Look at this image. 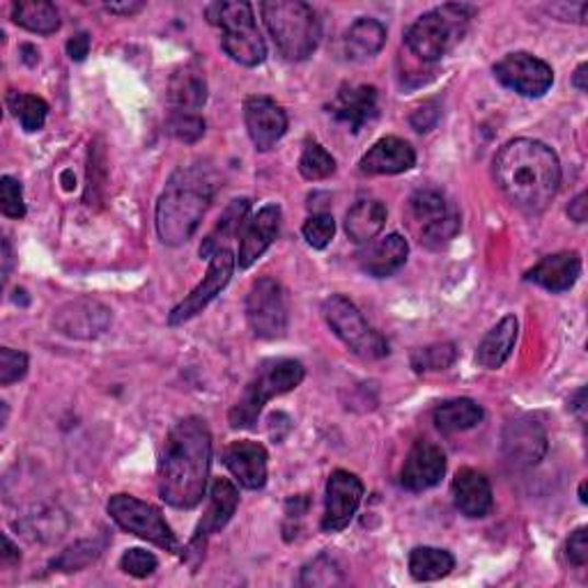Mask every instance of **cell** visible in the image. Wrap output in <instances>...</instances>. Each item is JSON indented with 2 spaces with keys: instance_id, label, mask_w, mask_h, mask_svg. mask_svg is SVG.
<instances>
[{
  "instance_id": "1",
  "label": "cell",
  "mask_w": 588,
  "mask_h": 588,
  "mask_svg": "<svg viewBox=\"0 0 588 588\" xmlns=\"http://www.w3.org/2000/svg\"><path fill=\"white\" fill-rule=\"evenodd\" d=\"M212 464V434L199 416L170 428L159 460V497L173 508L191 510L203 501Z\"/></svg>"
},
{
  "instance_id": "2",
  "label": "cell",
  "mask_w": 588,
  "mask_h": 588,
  "mask_svg": "<svg viewBox=\"0 0 588 588\" xmlns=\"http://www.w3.org/2000/svg\"><path fill=\"white\" fill-rule=\"evenodd\" d=\"M495 180L514 207L527 214H541L558 193L561 163L545 143L514 138L495 157Z\"/></svg>"
},
{
  "instance_id": "3",
  "label": "cell",
  "mask_w": 588,
  "mask_h": 588,
  "mask_svg": "<svg viewBox=\"0 0 588 588\" xmlns=\"http://www.w3.org/2000/svg\"><path fill=\"white\" fill-rule=\"evenodd\" d=\"M216 189L214 170L203 163L176 170L157 203V233L166 247H182L193 237Z\"/></svg>"
},
{
  "instance_id": "4",
  "label": "cell",
  "mask_w": 588,
  "mask_h": 588,
  "mask_svg": "<svg viewBox=\"0 0 588 588\" xmlns=\"http://www.w3.org/2000/svg\"><path fill=\"white\" fill-rule=\"evenodd\" d=\"M262 19L281 56L292 63L306 60L320 44L323 23L302 0H269L262 3Z\"/></svg>"
},
{
  "instance_id": "5",
  "label": "cell",
  "mask_w": 588,
  "mask_h": 588,
  "mask_svg": "<svg viewBox=\"0 0 588 588\" xmlns=\"http://www.w3.org/2000/svg\"><path fill=\"white\" fill-rule=\"evenodd\" d=\"M304 365L294 359H269L258 365L253 380L244 388L241 398L233 405L228 421L233 430L256 428L264 405L297 388L304 382Z\"/></svg>"
},
{
  "instance_id": "6",
  "label": "cell",
  "mask_w": 588,
  "mask_h": 588,
  "mask_svg": "<svg viewBox=\"0 0 588 588\" xmlns=\"http://www.w3.org/2000/svg\"><path fill=\"white\" fill-rule=\"evenodd\" d=\"M474 8L449 3L426 12L416 19L405 33V44L409 52L423 60L437 63L467 33Z\"/></svg>"
},
{
  "instance_id": "7",
  "label": "cell",
  "mask_w": 588,
  "mask_h": 588,
  "mask_svg": "<svg viewBox=\"0 0 588 588\" xmlns=\"http://www.w3.org/2000/svg\"><path fill=\"white\" fill-rule=\"evenodd\" d=\"M210 21L224 31L220 46L224 52L244 67H258L267 58L264 39L256 26L251 3L235 0V3H216L207 10Z\"/></svg>"
},
{
  "instance_id": "8",
  "label": "cell",
  "mask_w": 588,
  "mask_h": 588,
  "mask_svg": "<svg viewBox=\"0 0 588 588\" xmlns=\"http://www.w3.org/2000/svg\"><path fill=\"white\" fill-rule=\"evenodd\" d=\"M409 226L430 249L449 244L460 233V214L437 189H419L407 203Z\"/></svg>"
},
{
  "instance_id": "9",
  "label": "cell",
  "mask_w": 588,
  "mask_h": 588,
  "mask_svg": "<svg viewBox=\"0 0 588 588\" xmlns=\"http://www.w3.org/2000/svg\"><path fill=\"white\" fill-rule=\"evenodd\" d=\"M325 320L331 331L346 342V346L363 359H384L388 354V342L384 336L368 325L361 310L342 294H331L323 304Z\"/></svg>"
},
{
  "instance_id": "10",
  "label": "cell",
  "mask_w": 588,
  "mask_h": 588,
  "mask_svg": "<svg viewBox=\"0 0 588 588\" xmlns=\"http://www.w3.org/2000/svg\"><path fill=\"white\" fill-rule=\"evenodd\" d=\"M106 508L120 529H125L127 533L138 535L143 541L152 543L166 552H180V543L173 529L168 527L161 510L155 508L152 504L140 501L132 495H113Z\"/></svg>"
},
{
  "instance_id": "11",
  "label": "cell",
  "mask_w": 588,
  "mask_h": 588,
  "mask_svg": "<svg viewBox=\"0 0 588 588\" xmlns=\"http://www.w3.org/2000/svg\"><path fill=\"white\" fill-rule=\"evenodd\" d=\"M247 320L256 338L276 340L287 331V302L285 292L274 279L253 281L247 294Z\"/></svg>"
},
{
  "instance_id": "12",
  "label": "cell",
  "mask_w": 588,
  "mask_h": 588,
  "mask_svg": "<svg viewBox=\"0 0 588 588\" xmlns=\"http://www.w3.org/2000/svg\"><path fill=\"white\" fill-rule=\"evenodd\" d=\"M235 267H237V258L233 256L230 249L216 251L210 258V267H207V274L203 276V281L195 285L173 310H170L168 325L170 327L184 325V323L191 320V317L203 313L218 297L220 290H224L230 283Z\"/></svg>"
},
{
  "instance_id": "13",
  "label": "cell",
  "mask_w": 588,
  "mask_h": 588,
  "mask_svg": "<svg viewBox=\"0 0 588 588\" xmlns=\"http://www.w3.org/2000/svg\"><path fill=\"white\" fill-rule=\"evenodd\" d=\"M495 77L501 86L522 97H543L554 83L552 67L545 60L524 52L501 58L495 65Z\"/></svg>"
},
{
  "instance_id": "14",
  "label": "cell",
  "mask_w": 588,
  "mask_h": 588,
  "mask_svg": "<svg viewBox=\"0 0 588 588\" xmlns=\"http://www.w3.org/2000/svg\"><path fill=\"white\" fill-rule=\"evenodd\" d=\"M501 449L510 464L520 470L535 467L547 453V432L533 416L508 421L501 434Z\"/></svg>"
},
{
  "instance_id": "15",
  "label": "cell",
  "mask_w": 588,
  "mask_h": 588,
  "mask_svg": "<svg viewBox=\"0 0 588 588\" xmlns=\"http://www.w3.org/2000/svg\"><path fill=\"white\" fill-rule=\"evenodd\" d=\"M363 499V483L359 476L336 470L327 483V501L323 529L327 533H338L348 529Z\"/></svg>"
},
{
  "instance_id": "16",
  "label": "cell",
  "mask_w": 588,
  "mask_h": 588,
  "mask_svg": "<svg viewBox=\"0 0 588 588\" xmlns=\"http://www.w3.org/2000/svg\"><path fill=\"white\" fill-rule=\"evenodd\" d=\"M111 320H113V315L102 302L81 297V299H74L60 306L56 310L54 325L60 333L69 338L90 340V338L102 336L111 327Z\"/></svg>"
},
{
  "instance_id": "17",
  "label": "cell",
  "mask_w": 588,
  "mask_h": 588,
  "mask_svg": "<svg viewBox=\"0 0 588 588\" xmlns=\"http://www.w3.org/2000/svg\"><path fill=\"white\" fill-rule=\"evenodd\" d=\"M244 122L260 152H269L287 132V115L272 97L253 94L244 102Z\"/></svg>"
},
{
  "instance_id": "18",
  "label": "cell",
  "mask_w": 588,
  "mask_h": 588,
  "mask_svg": "<svg viewBox=\"0 0 588 588\" xmlns=\"http://www.w3.org/2000/svg\"><path fill=\"white\" fill-rule=\"evenodd\" d=\"M446 474V455L428 439H419L409 449L400 472V485L409 493H423L434 487Z\"/></svg>"
},
{
  "instance_id": "19",
  "label": "cell",
  "mask_w": 588,
  "mask_h": 588,
  "mask_svg": "<svg viewBox=\"0 0 588 588\" xmlns=\"http://www.w3.org/2000/svg\"><path fill=\"white\" fill-rule=\"evenodd\" d=\"M237 506H239V493L235 483H230L228 478H214L212 489H210V506L203 514V520L199 522V527H195V533L191 538L186 552L201 554L205 550L207 538L230 522Z\"/></svg>"
},
{
  "instance_id": "20",
  "label": "cell",
  "mask_w": 588,
  "mask_h": 588,
  "mask_svg": "<svg viewBox=\"0 0 588 588\" xmlns=\"http://www.w3.org/2000/svg\"><path fill=\"white\" fill-rule=\"evenodd\" d=\"M281 228V207L276 203L264 205L239 235V253L237 264L239 269H249L258 258L272 247L279 237Z\"/></svg>"
},
{
  "instance_id": "21",
  "label": "cell",
  "mask_w": 588,
  "mask_h": 588,
  "mask_svg": "<svg viewBox=\"0 0 588 588\" xmlns=\"http://www.w3.org/2000/svg\"><path fill=\"white\" fill-rule=\"evenodd\" d=\"M329 113L352 134H359L368 122L377 117V90L373 86L340 88L329 106Z\"/></svg>"
},
{
  "instance_id": "22",
  "label": "cell",
  "mask_w": 588,
  "mask_h": 588,
  "mask_svg": "<svg viewBox=\"0 0 588 588\" xmlns=\"http://www.w3.org/2000/svg\"><path fill=\"white\" fill-rule=\"evenodd\" d=\"M414 163H416L414 147L403 138L386 136L380 138L371 150L361 157L359 168L365 176H400L407 173L409 168H414Z\"/></svg>"
},
{
  "instance_id": "23",
  "label": "cell",
  "mask_w": 588,
  "mask_h": 588,
  "mask_svg": "<svg viewBox=\"0 0 588 588\" xmlns=\"http://www.w3.org/2000/svg\"><path fill=\"white\" fill-rule=\"evenodd\" d=\"M451 495H453L455 508L472 520L485 518V514H489V510H493L495 506L493 485H489L483 472L472 470V467H464L455 474L453 485H451Z\"/></svg>"
},
{
  "instance_id": "24",
  "label": "cell",
  "mask_w": 588,
  "mask_h": 588,
  "mask_svg": "<svg viewBox=\"0 0 588 588\" xmlns=\"http://www.w3.org/2000/svg\"><path fill=\"white\" fill-rule=\"evenodd\" d=\"M226 467L235 480L247 489H260L267 483V451L258 441H233L226 449Z\"/></svg>"
},
{
  "instance_id": "25",
  "label": "cell",
  "mask_w": 588,
  "mask_h": 588,
  "mask_svg": "<svg viewBox=\"0 0 588 588\" xmlns=\"http://www.w3.org/2000/svg\"><path fill=\"white\" fill-rule=\"evenodd\" d=\"M579 274H581L579 253L563 251L543 258L533 269H529L524 279L550 292H566L577 283Z\"/></svg>"
},
{
  "instance_id": "26",
  "label": "cell",
  "mask_w": 588,
  "mask_h": 588,
  "mask_svg": "<svg viewBox=\"0 0 588 588\" xmlns=\"http://www.w3.org/2000/svg\"><path fill=\"white\" fill-rule=\"evenodd\" d=\"M407 256H409L407 239L394 233L371 244V247L361 253V269L368 276L386 279L398 272V269L407 262Z\"/></svg>"
},
{
  "instance_id": "27",
  "label": "cell",
  "mask_w": 588,
  "mask_h": 588,
  "mask_svg": "<svg viewBox=\"0 0 588 588\" xmlns=\"http://www.w3.org/2000/svg\"><path fill=\"white\" fill-rule=\"evenodd\" d=\"M207 102V81L195 67H184L173 74L168 86L170 113H199Z\"/></svg>"
},
{
  "instance_id": "28",
  "label": "cell",
  "mask_w": 588,
  "mask_h": 588,
  "mask_svg": "<svg viewBox=\"0 0 588 588\" xmlns=\"http://www.w3.org/2000/svg\"><path fill=\"white\" fill-rule=\"evenodd\" d=\"M518 331H520L518 317L506 315L504 320L497 327L489 329L487 336L480 340L478 352H476V363L480 368H487V371H497V368H501L514 348Z\"/></svg>"
},
{
  "instance_id": "29",
  "label": "cell",
  "mask_w": 588,
  "mask_h": 588,
  "mask_svg": "<svg viewBox=\"0 0 588 588\" xmlns=\"http://www.w3.org/2000/svg\"><path fill=\"white\" fill-rule=\"evenodd\" d=\"M251 210V201L249 199H237L233 201L226 212L220 214L218 224L214 226V230L203 239L201 244V258H212L216 251L228 249V241L235 239L244 226H247V216Z\"/></svg>"
},
{
  "instance_id": "30",
  "label": "cell",
  "mask_w": 588,
  "mask_h": 588,
  "mask_svg": "<svg viewBox=\"0 0 588 588\" xmlns=\"http://www.w3.org/2000/svg\"><path fill=\"white\" fill-rule=\"evenodd\" d=\"M386 224V207L380 201H359L346 216V233L354 244L373 241Z\"/></svg>"
},
{
  "instance_id": "31",
  "label": "cell",
  "mask_w": 588,
  "mask_h": 588,
  "mask_svg": "<svg viewBox=\"0 0 588 588\" xmlns=\"http://www.w3.org/2000/svg\"><path fill=\"white\" fill-rule=\"evenodd\" d=\"M386 44V29L377 19H357L346 37V52L352 60H368L377 56Z\"/></svg>"
},
{
  "instance_id": "32",
  "label": "cell",
  "mask_w": 588,
  "mask_h": 588,
  "mask_svg": "<svg viewBox=\"0 0 588 588\" xmlns=\"http://www.w3.org/2000/svg\"><path fill=\"white\" fill-rule=\"evenodd\" d=\"M12 21L16 26L37 35H54L60 29V14L48 0H21V3H14Z\"/></svg>"
},
{
  "instance_id": "33",
  "label": "cell",
  "mask_w": 588,
  "mask_h": 588,
  "mask_svg": "<svg viewBox=\"0 0 588 588\" xmlns=\"http://www.w3.org/2000/svg\"><path fill=\"white\" fill-rule=\"evenodd\" d=\"M434 426L444 434L472 430L483 421V407L470 398H455L441 403L434 409Z\"/></svg>"
},
{
  "instance_id": "34",
  "label": "cell",
  "mask_w": 588,
  "mask_h": 588,
  "mask_svg": "<svg viewBox=\"0 0 588 588\" xmlns=\"http://www.w3.org/2000/svg\"><path fill=\"white\" fill-rule=\"evenodd\" d=\"M455 558L446 550L416 547L409 554V573L416 581H437L453 573Z\"/></svg>"
},
{
  "instance_id": "35",
  "label": "cell",
  "mask_w": 588,
  "mask_h": 588,
  "mask_svg": "<svg viewBox=\"0 0 588 588\" xmlns=\"http://www.w3.org/2000/svg\"><path fill=\"white\" fill-rule=\"evenodd\" d=\"M8 106L21 125V129L33 134L44 127L46 115H48V104L42 100V97L29 94V92H10Z\"/></svg>"
},
{
  "instance_id": "36",
  "label": "cell",
  "mask_w": 588,
  "mask_h": 588,
  "mask_svg": "<svg viewBox=\"0 0 588 588\" xmlns=\"http://www.w3.org/2000/svg\"><path fill=\"white\" fill-rule=\"evenodd\" d=\"M457 359L453 342H437V346L421 348L411 354V368L416 373H439L451 368Z\"/></svg>"
},
{
  "instance_id": "37",
  "label": "cell",
  "mask_w": 588,
  "mask_h": 588,
  "mask_svg": "<svg viewBox=\"0 0 588 588\" xmlns=\"http://www.w3.org/2000/svg\"><path fill=\"white\" fill-rule=\"evenodd\" d=\"M104 547H106V541L104 543H100V541H79L77 545H71L69 550H65L58 558H54L52 568L60 570V573H77V570L90 566L92 561L100 558Z\"/></svg>"
},
{
  "instance_id": "38",
  "label": "cell",
  "mask_w": 588,
  "mask_h": 588,
  "mask_svg": "<svg viewBox=\"0 0 588 588\" xmlns=\"http://www.w3.org/2000/svg\"><path fill=\"white\" fill-rule=\"evenodd\" d=\"M299 173L310 182L327 180L336 173V159L320 143H306L299 159Z\"/></svg>"
},
{
  "instance_id": "39",
  "label": "cell",
  "mask_w": 588,
  "mask_h": 588,
  "mask_svg": "<svg viewBox=\"0 0 588 588\" xmlns=\"http://www.w3.org/2000/svg\"><path fill=\"white\" fill-rule=\"evenodd\" d=\"M106 182V152L100 145H90V161H88V191L86 203L92 207V203L102 201V189Z\"/></svg>"
},
{
  "instance_id": "40",
  "label": "cell",
  "mask_w": 588,
  "mask_h": 588,
  "mask_svg": "<svg viewBox=\"0 0 588 588\" xmlns=\"http://www.w3.org/2000/svg\"><path fill=\"white\" fill-rule=\"evenodd\" d=\"M168 132L182 143H199L205 136V120L199 113H170Z\"/></svg>"
},
{
  "instance_id": "41",
  "label": "cell",
  "mask_w": 588,
  "mask_h": 588,
  "mask_svg": "<svg viewBox=\"0 0 588 588\" xmlns=\"http://www.w3.org/2000/svg\"><path fill=\"white\" fill-rule=\"evenodd\" d=\"M302 233L313 249H327L336 235V220L331 214H325V212L313 214L304 224Z\"/></svg>"
},
{
  "instance_id": "42",
  "label": "cell",
  "mask_w": 588,
  "mask_h": 588,
  "mask_svg": "<svg viewBox=\"0 0 588 588\" xmlns=\"http://www.w3.org/2000/svg\"><path fill=\"white\" fill-rule=\"evenodd\" d=\"M340 581H342L340 570L336 568V563L325 554L317 556L313 563H308L302 573L304 586H333Z\"/></svg>"
},
{
  "instance_id": "43",
  "label": "cell",
  "mask_w": 588,
  "mask_h": 588,
  "mask_svg": "<svg viewBox=\"0 0 588 588\" xmlns=\"http://www.w3.org/2000/svg\"><path fill=\"white\" fill-rule=\"evenodd\" d=\"M159 566V561L152 552H147V550H140V547H132L127 550L125 554H122L120 558V568L125 570L127 575L136 577V579H145V577H150Z\"/></svg>"
},
{
  "instance_id": "44",
  "label": "cell",
  "mask_w": 588,
  "mask_h": 588,
  "mask_svg": "<svg viewBox=\"0 0 588 588\" xmlns=\"http://www.w3.org/2000/svg\"><path fill=\"white\" fill-rule=\"evenodd\" d=\"M29 373V357L12 348L0 350V386H10Z\"/></svg>"
},
{
  "instance_id": "45",
  "label": "cell",
  "mask_w": 588,
  "mask_h": 588,
  "mask_svg": "<svg viewBox=\"0 0 588 588\" xmlns=\"http://www.w3.org/2000/svg\"><path fill=\"white\" fill-rule=\"evenodd\" d=\"M0 210L10 218H23L26 216V203H23V189L21 184L5 176L0 180Z\"/></svg>"
},
{
  "instance_id": "46",
  "label": "cell",
  "mask_w": 588,
  "mask_h": 588,
  "mask_svg": "<svg viewBox=\"0 0 588 588\" xmlns=\"http://www.w3.org/2000/svg\"><path fill=\"white\" fill-rule=\"evenodd\" d=\"M566 558L577 568H584L588 563V543H586V527H579L575 533H570L566 543Z\"/></svg>"
},
{
  "instance_id": "47",
  "label": "cell",
  "mask_w": 588,
  "mask_h": 588,
  "mask_svg": "<svg viewBox=\"0 0 588 588\" xmlns=\"http://www.w3.org/2000/svg\"><path fill=\"white\" fill-rule=\"evenodd\" d=\"M439 117H441V109H439V104L437 102H426V104H421L419 109H416L414 113H411V117H409V122H411V127L416 129V132H430L434 125H437V122H439Z\"/></svg>"
},
{
  "instance_id": "48",
  "label": "cell",
  "mask_w": 588,
  "mask_h": 588,
  "mask_svg": "<svg viewBox=\"0 0 588 588\" xmlns=\"http://www.w3.org/2000/svg\"><path fill=\"white\" fill-rule=\"evenodd\" d=\"M67 54L71 60H86V56L90 54V35L88 33H79L74 35L69 42H67Z\"/></svg>"
},
{
  "instance_id": "49",
  "label": "cell",
  "mask_w": 588,
  "mask_h": 588,
  "mask_svg": "<svg viewBox=\"0 0 588 588\" xmlns=\"http://www.w3.org/2000/svg\"><path fill=\"white\" fill-rule=\"evenodd\" d=\"M588 195L581 191L579 195H577V199L570 203V207H568V214H570V218L573 220H577V224H584V220H586V216H588Z\"/></svg>"
},
{
  "instance_id": "50",
  "label": "cell",
  "mask_w": 588,
  "mask_h": 588,
  "mask_svg": "<svg viewBox=\"0 0 588 588\" xmlns=\"http://www.w3.org/2000/svg\"><path fill=\"white\" fill-rule=\"evenodd\" d=\"M111 14H122V16H132V14H138L145 5L143 3H134V0H129V3H109L104 5Z\"/></svg>"
},
{
  "instance_id": "51",
  "label": "cell",
  "mask_w": 588,
  "mask_h": 588,
  "mask_svg": "<svg viewBox=\"0 0 588 588\" xmlns=\"http://www.w3.org/2000/svg\"><path fill=\"white\" fill-rule=\"evenodd\" d=\"M19 561H21L19 550L12 545L8 535H3V566H16Z\"/></svg>"
},
{
  "instance_id": "52",
  "label": "cell",
  "mask_w": 588,
  "mask_h": 588,
  "mask_svg": "<svg viewBox=\"0 0 588 588\" xmlns=\"http://www.w3.org/2000/svg\"><path fill=\"white\" fill-rule=\"evenodd\" d=\"M584 407H586V388H579L575 398L570 400V409L579 416V419H584Z\"/></svg>"
},
{
  "instance_id": "53",
  "label": "cell",
  "mask_w": 588,
  "mask_h": 588,
  "mask_svg": "<svg viewBox=\"0 0 588 588\" xmlns=\"http://www.w3.org/2000/svg\"><path fill=\"white\" fill-rule=\"evenodd\" d=\"M12 247H10V241L5 239L3 241V281L10 279V272H12Z\"/></svg>"
},
{
  "instance_id": "54",
  "label": "cell",
  "mask_w": 588,
  "mask_h": 588,
  "mask_svg": "<svg viewBox=\"0 0 588 588\" xmlns=\"http://www.w3.org/2000/svg\"><path fill=\"white\" fill-rule=\"evenodd\" d=\"M586 71H588V65L586 63H581L579 67H577V71H575V77H573V86L579 90V92H586Z\"/></svg>"
},
{
  "instance_id": "55",
  "label": "cell",
  "mask_w": 588,
  "mask_h": 588,
  "mask_svg": "<svg viewBox=\"0 0 588 588\" xmlns=\"http://www.w3.org/2000/svg\"><path fill=\"white\" fill-rule=\"evenodd\" d=\"M579 501H581V504H586V483H581V485H579Z\"/></svg>"
}]
</instances>
